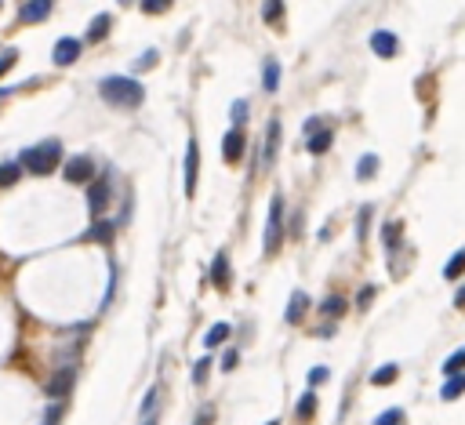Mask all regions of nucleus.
<instances>
[{"label":"nucleus","instance_id":"obj_34","mask_svg":"<svg viewBox=\"0 0 465 425\" xmlns=\"http://www.w3.org/2000/svg\"><path fill=\"white\" fill-rule=\"evenodd\" d=\"M327 378H331L327 367H313V371H309V385H324Z\"/></svg>","mask_w":465,"mask_h":425},{"label":"nucleus","instance_id":"obj_10","mask_svg":"<svg viewBox=\"0 0 465 425\" xmlns=\"http://www.w3.org/2000/svg\"><path fill=\"white\" fill-rule=\"evenodd\" d=\"M371 51L378 58H393L396 51H400V41H396V33H389V30H378L371 36Z\"/></svg>","mask_w":465,"mask_h":425},{"label":"nucleus","instance_id":"obj_42","mask_svg":"<svg viewBox=\"0 0 465 425\" xmlns=\"http://www.w3.org/2000/svg\"><path fill=\"white\" fill-rule=\"evenodd\" d=\"M455 305H458V309H465V287H462V291L455 294Z\"/></svg>","mask_w":465,"mask_h":425},{"label":"nucleus","instance_id":"obj_2","mask_svg":"<svg viewBox=\"0 0 465 425\" xmlns=\"http://www.w3.org/2000/svg\"><path fill=\"white\" fill-rule=\"evenodd\" d=\"M58 164H62V142L58 138L36 142V146L22 149V157H19V167H25V171H33V175H51Z\"/></svg>","mask_w":465,"mask_h":425},{"label":"nucleus","instance_id":"obj_41","mask_svg":"<svg viewBox=\"0 0 465 425\" xmlns=\"http://www.w3.org/2000/svg\"><path fill=\"white\" fill-rule=\"evenodd\" d=\"M367 218H371V208H364V211H360V237L367 233Z\"/></svg>","mask_w":465,"mask_h":425},{"label":"nucleus","instance_id":"obj_11","mask_svg":"<svg viewBox=\"0 0 465 425\" xmlns=\"http://www.w3.org/2000/svg\"><path fill=\"white\" fill-rule=\"evenodd\" d=\"M47 15H51V0H25L19 11L22 22H44Z\"/></svg>","mask_w":465,"mask_h":425},{"label":"nucleus","instance_id":"obj_14","mask_svg":"<svg viewBox=\"0 0 465 425\" xmlns=\"http://www.w3.org/2000/svg\"><path fill=\"white\" fill-rule=\"evenodd\" d=\"M109 25H113V19H109V15H95V22H91V30H87V33H84V44H98V41H106Z\"/></svg>","mask_w":465,"mask_h":425},{"label":"nucleus","instance_id":"obj_1","mask_svg":"<svg viewBox=\"0 0 465 425\" xmlns=\"http://www.w3.org/2000/svg\"><path fill=\"white\" fill-rule=\"evenodd\" d=\"M98 95L109 102V106H120V109H138L146 102V87L131 76H106L98 84Z\"/></svg>","mask_w":465,"mask_h":425},{"label":"nucleus","instance_id":"obj_5","mask_svg":"<svg viewBox=\"0 0 465 425\" xmlns=\"http://www.w3.org/2000/svg\"><path fill=\"white\" fill-rule=\"evenodd\" d=\"M91 175H95V160L91 157H73L66 164V182H73V186L91 182Z\"/></svg>","mask_w":465,"mask_h":425},{"label":"nucleus","instance_id":"obj_33","mask_svg":"<svg viewBox=\"0 0 465 425\" xmlns=\"http://www.w3.org/2000/svg\"><path fill=\"white\" fill-rule=\"evenodd\" d=\"M15 58H19V51H15V47H4V55H0V76L15 66Z\"/></svg>","mask_w":465,"mask_h":425},{"label":"nucleus","instance_id":"obj_19","mask_svg":"<svg viewBox=\"0 0 465 425\" xmlns=\"http://www.w3.org/2000/svg\"><path fill=\"white\" fill-rule=\"evenodd\" d=\"M294 415H299V422H309L316 415V393L309 389V393H302V400H299V407H294Z\"/></svg>","mask_w":465,"mask_h":425},{"label":"nucleus","instance_id":"obj_24","mask_svg":"<svg viewBox=\"0 0 465 425\" xmlns=\"http://www.w3.org/2000/svg\"><path fill=\"white\" fill-rule=\"evenodd\" d=\"M462 367H465V349L451 353V356L444 360V375H447V378H451V375H462Z\"/></svg>","mask_w":465,"mask_h":425},{"label":"nucleus","instance_id":"obj_4","mask_svg":"<svg viewBox=\"0 0 465 425\" xmlns=\"http://www.w3.org/2000/svg\"><path fill=\"white\" fill-rule=\"evenodd\" d=\"M109 197H113V175L106 171L98 182L87 186V211H91V215H102V211H106V204H109Z\"/></svg>","mask_w":465,"mask_h":425},{"label":"nucleus","instance_id":"obj_38","mask_svg":"<svg viewBox=\"0 0 465 425\" xmlns=\"http://www.w3.org/2000/svg\"><path fill=\"white\" fill-rule=\"evenodd\" d=\"M237 364H240V353H237V349H226V356H222V367H226V371H232Z\"/></svg>","mask_w":465,"mask_h":425},{"label":"nucleus","instance_id":"obj_39","mask_svg":"<svg viewBox=\"0 0 465 425\" xmlns=\"http://www.w3.org/2000/svg\"><path fill=\"white\" fill-rule=\"evenodd\" d=\"M371 298H374V287H364V291L356 294V305H360V309H367V305H371Z\"/></svg>","mask_w":465,"mask_h":425},{"label":"nucleus","instance_id":"obj_3","mask_svg":"<svg viewBox=\"0 0 465 425\" xmlns=\"http://www.w3.org/2000/svg\"><path fill=\"white\" fill-rule=\"evenodd\" d=\"M283 243V197L269 200V218H266V237H262V248L266 254H277Z\"/></svg>","mask_w":465,"mask_h":425},{"label":"nucleus","instance_id":"obj_32","mask_svg":"<svg viewBox=\"0 0 465 425\" xmlns=\"http://www.w3.org/2000/svg\"><path fill=\"white\" fill-rule=\"evenodd\" d=\"M248 120V102H232V127H244Z\"/></svg>","mask_w":465,"mask_h":425},{"label":"nucleus","instance_id":"obj_9","mask_svg":"<svg viewBox=\"0 0 465 425\" xmlns=\"http://www.w3.org/2000/svg\"><path fill=\"white\" fill-rule=\"evenodd\" d=\"M244 146H248V138H244V127H232V131L226 135V142H222L226 164H237V160L244 157Z\"/></svg>","mask_w":465,"mask_h":425},{"label":"nucleus","instance_id":"obj_44","mask_svg":"<svg viewBox=\"0 0 465 425\" xmlns=\"http://www.w3.org/2000/svg\"><path fill=\"white\" fill-rule=\"evenodd\" d=\"M266 425H280V422H266Z\"/></svg>","mask_w":465,"mask_h":425},{"label":"nucleus","instance_id":"obj_35","mask_svg":"<svg viewBox=\"0 0 465 425\" xmlns=\"http://www.w3.org/2000/svg\"><path fill=\"white\" fill-rule=\"evenodd\" d=\"M157 396H160V389H149V396L142 400V415L146 418H153V407H157Z\"/></svg>","mask_w":465,"mask_h":425},{"label":"nucleus","instance_id":"obj_6","mask_svg":"<svg viewBox=\"0 0 465 425\" xmlns=\"http://www.w3.org/2000/svg\"><path fill=\"white\" fill-rule=\"evenodd\" d=\"M197 175H200V146L189 138V146H186V197L197 193Z\"/></svg>","mask_w":465,"mask_h":425},{"label":"nucleus","instance_id":"obj_31","mask_svg":"<svg viewBox=\"0 0 465 425\" xmlns=\"http://www.w3.org/2000/svg\"><path fill=\"white\" fill-rule=\"evenodd\" d=\"M167 8H171V0H142V11H146V15H164Z\"/></svg>","mask_w":465,"mask_h":425},{"label":"nucleus","instance_id":"obj_20","mask_svg":"<svg viewBox=\"0 0 465 425\" xmlns=\"http://www.w3.org/2000/svg\"><path fill=\"white\" fill-rule=\"evenodd\" d=\"M229 331H232L229 324H215L208 334H204V345H208V349H215V345H222V342L229 338Z\"/></svg>","mask_w":465,"mask_h":425},{"label":"nucleus","instance_id":"obj_36","mask_svg":"<svg viewBox=\"0 0 465 425\" xmlns=\"http://www.w3.org/2000/svg\"><path fill=\"white\" fill-rule=\"evenodd\" d=\"M149 66H157V51H146V55L135 58V69H149Z\"/></svg>","mask_w":465,"mask_h":425},{"label":"nucleus","instance_id":"obj_21","mask_svg":"<svg viewBox=\"0 0 465 425\" xmlns=\"http://www.w3.org/2000/svg\"><path fill=\"white\" fill-rule=\"evenodd\" d=\"M266 91H277L280 87V62L277 58H266Z\"/></svg>","mask_w":465,"mask_h":425},{"label":"nucleus","instance_id":"obj_27","mask_svg":"<svg viewBox=\"0 0 465 425\" xmlns=\"http://www.w3.org/2000/svg\"><path fill=\"white\" fill-rule=\"evenodd\" d=\"M208 375H211V356H204V360L193 364V385H204V382H208Z\"/></svg>","mask_w":465,"mask_h":425},{"label":"nucleus","instance_id":"obj_25","mask_svg":"<svg viewBox=\"0 0 465 425\" xmlns=\"http://www.w3.org/2000/svg\"><path fill=\"white\" fill-rule=\"evenodd\" d=\"M371 425H404V407H389V411H382V415L374 418Z\"/></svg>","mask_w":465,"mask_h":425},{"label":"nucleus","instance_id":"obj_28","mask_svg":"<svg viewBox=\"0 0 465 425\" xmlns=\"http://www.w3.org/2000/svg\"><path fill=\"white\" fill-rule=\"evenodd\" d=\"M19 175H22L19 164H0V186H15Z\"/></svg>","mask_w":465,"mask_h":425},{"label":"nucleus","instance_id":"obj_15","mask_svg":"<svg viewBox=\"0 0 465 425\" xmlns=\"http://www.w3.org/2000/svg\"><path fill=\"white\" fill-rule=\"evenodd\" d=\"M277 146H280V120H269V135H266V153H262V164L269 167L277 157Z\"/></svg>","mask_w":465,"mask_h":425},{"label":"nucleus","instance_id":"obj_8","mask_svg":"<svg viewBox=\"0 0 465 425\" xmlns=\"http://www.w3.org/2000/svg\"><path fill=\"white\" fill-rule=\"evenodd\" d=\"M73 382H76V371H73V367L58 371V375L47 382V396H51V400H66L69 389H73Z\"/></svg>","mask_w":465,"mask_h":425},{"label":"nucleus","instance_id":"obj_16","mask_svg":"<svg viewBox=\"0 0 465 425\" xmlns=\"http://www.w3.org/2000/svg\"><path fill=\"white\" fill-rule=\"evenodd\" d=\"M465 393V371H462V375H451L447 382H444V389H440V400H458V396Z\"/></svg>","mask_w":465,"mask_h":425},{"label":"nucleus","instance_id":"obj_30","mask_svg":"<svg viewBox=\"0 0 465 425\" xmlns=\"http://www.w3.org/2000/svg\"><path fill=\"white\" fill-rule=\"evenodd\" d=\"M400 233H404V226H400V222H389V226H385V229H382L385 248H396V243H400Z\"/></svg>","mask_w":465,"mask_h":425},{"label":"nucleus","instance_id":"obj_45","mask_svg":"<svg viewBox=\"0 0 465 425\" xmlns=\"http://www.w3.org/2000/svg\"><path fill=\"white\" fill-rule=\"evenodd\" d=\"M120 4H127V0H120Z\"/></svg>","mask_w":465,"mask_h":425},{"label":"nucleus","instance_id":"obj_29","mask_svg":"<svg viewBox=\"0 0 465 425\" xmlns=\"http://www.w3.org/2000/svg\"><path fill=\"white\" fill-rule=\"evenodd\" d=\"M280 15H283V0H266L262 4V19L266 22H280Z\"/></svg>","mask_w":465,"mask_h":425},{"label":"nucleus","instance_id":"obj_43","mask_svg":"<svg viewBox=\"0 0 465 425\" xmlns=\"http://www.w3.org/2000/svg\"><path fill=\"white\" fill-rule=\"evenodd\" d=\"M146 425H157V415H153V418H146Z\"/></svg>","mask_w":465,"mask_h":425},{"label":"nucleus","instance_id":"obj_26","mask_svg":"<svg viewBox=\"0 0 465 425\" xmlns=\"http://www.w3.org/2000/svg\"><path fill=\"white\" fill-rule=\"evenodd\" d=\"M374 171H378V157H374V153H367L364 160H360V167H356V178H374Z\"/></svg>","mask_w":465,"mask_h":425},{"label":"nucleus","instance_id":"obj_12","mask_svg":"<svg viewBox=\"0 0 465 425\" xmlns=\"http://www.w3.org/2000/svg\"><path fill=\"white\" fill-rule=\"evenodd\" d=\"M211 280H215V287H218V291H226V287H229V259H226L222 251H218V254H215V262H211Z\"/></svg>","mask_w":465,"mask_h":425},{"label":"nucleus","instance_id":"obj_17","mask_svg":"<svg viewBox=\"0 0 465 425\" xmlns=\"http://www.w3.org/2000/svg\"><path fill=\"white\" fill-rule=\"evenodd\" d=\"M396 378H400V367H396V364H382V367L371 375V385H378V389H382V385H393Z\"/></svg>","mask_w":465,"mask_h":425},{"label":"nucleus","instance_id":"obj_18","mask_svg":"<svg viewBox=\"0 0 465 425\" xmlns=\"http://www.w3.org/2000/svg\"><path fill=\"white\" fill-rule=\"evenodd\" d=\"M345 309H349V302L342 298V294H331V298L320 302V313H324V316H334V320H338V316L345 313Z\"/></svg>","mask_w":465,"mask_h":425},{"label":"nucleus","instance_id":"obj_37","mask_svg":"<svg viewBox=\"0 0 465 425\" xmlns=\"http://www.w3.org/2000/svg\"><path fill=\"white\" fill-rule=\"evenodd\" d=\"M109 233H113V222H102V226H95L87 237H91V240H109Z\"/></svg>","mask_w":465,"mask_h":425},{"label":"nucleus","instance_id":"obj_23","mask_svg":"<svg viewBox=\"0 0 465 425\" xmlns=\"http://www.w3.org/2000/svg\"><path fill=\"white\" fill-rule=\"evenodd\" d=\"M327 149H331V131H327V127H320V135L309 138V153H316V157H320V153H327Z\"/></svg>","mask_w":465,"mask_h":425},{"label":"nucleus","instance_id":"obj_40","mask_svg":"<svg viewBox=\"0 0 465 425\" xmlns=\"http://www.w3.org/2000/svg\"><path fill=\"white\" fill-rule=\"evenodd\" d=\"M58 418H62V404H58V407H51V411H47V422H44V425H55Z\"/></svg>","mask_w":465,"mask_h":425},{"label":"nucleus","instance_id":"obj_22","mask_svg":"<svg viewBox=\"0 0 465 425\" xmlns=\"http://www.w3.org/2000/svg\"><path fill=\"white\" fill-rule=\"evenodd\" d=\"M462 273H465V248H462V251L455 254V259H451V262L444 265V280H458Z\"/></svg>","mask_w":465,"mask_h":425},{"label":"nucleus","instance_id":"obj_13","mask_svg":"<svg viewBox=\"0 0 465 425\" xmlns=\"http://www.w3.org/2000/svg\"><path fill=\"white\" fill-rule=\"evenodd\" d=\"M305 309H309V294L305 291H294L291 302H288V313H283V316H288V324H299V320L305 316Z\"/></svg>","mask_w":465,"mask_h":425},{"label":"nucleus","instance_id":"obj_7","mask_svg":"<svg viewBox=\"0 0 465 425\" xmlns=\"http://www.w3.org/2000/svg\"><path fill=\"white\" fill-rule=\"evenodd\" d=\"M84 51V41H73V36H62L55 44V66H73Z\"/></svg>","mask_w":465,"mask_h":425}]
</instances>
